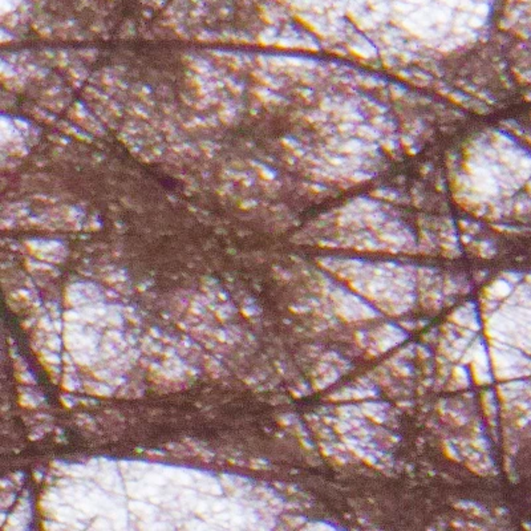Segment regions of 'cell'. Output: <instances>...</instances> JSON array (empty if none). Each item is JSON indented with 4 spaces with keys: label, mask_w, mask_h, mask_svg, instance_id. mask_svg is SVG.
Masks as SVG:
<instances>
[{
    "label": "cell",
    "mask_w": 531,
    "mask_h": 531,
    "mask_svg": "<svg viewBox=\"0 0 531 531\" xmlns=\"http://www.w3.org/2000/svg\"><path fill=\"white\" fill-rule=\"evenodd\" d=\"M452 319L457 324L468 327V328H478L479 326L478 320H477V316L474 314V310H470V308H466V307H462L461 310L454 312V315L452 316Z\"/></svg>",
    "instance_id": "cell-1"
},
{
    "label": "cell",
    "mask_w": 531,
    "mask_h": 531,
    "mask_svg": "<svg viewBox=\"0 0 531 531\" xmlns=\"http://www.w3.org/2000/svg\"><path fill=\"white\" fill-rule=\"evenodd\" d=\"M154 488L149 486L145 483V481L142 482H129L126 485V492L129 494L130 497L136 498V499H142L145 497H153L154 494H157V490H153Z\"/></svg>",
    "instance_id": "cell-2"
},
{
    "label": "cell",
    "mask_w": 531,
    "mask_h": 531,
    "mask_svg": "<svg viewBox=\"0 0 531 531\" xmlns=\"http://www.w3.org/2000/svg\"><path fill=\"white\" fill-rule=\"evenodd\" d=\"M129 507H130V510L133 512H136L137 515H139V517L142 518H148V517H152V515H154L156 514V509L154 507H152L150 505H148V503H145L142 502V501H136V502H130L129 503Z\"/></svg>",
    "instance_id": "cell-3"
},
{
    "label": "cell",
    "mask_w": 531,
    "mask_h": 531,
    "mask_svg": "<svg viewBox=\"0 0 531 531\" xmlns=\"http://www.w3.org/2000/svg\"><path fill=\"white\" fill-rule=\"evenodd\" d=\"M144 481L145 482L150 483V485H157V486H159V485H165V483L168 482V479H166V475H165V474L156 473V472L145 473Z\"/></svg>",
    "instance_id": "cell-4"
},
{
    "label": "cell",
    "mask_w": 531,
    "mask_h": 531,
    "mask_svg": "<svg viewBox=\"0 0 531 531\" xmlns=\"http://www.w3.org/2000/svg\"><path fill=\"white\" fill-rule=\"evenodd\" d=\"M48 345L51 347V348H53V350H60V345H61V343H60V340H59L58 336H49L48 337Z\"/></svg>",
    "instance_id": "cell-5"
},
{
    "label": "cell",
    "mask_w": 531,
    "mask_h": 531,
    "mask_svg": "<svg viewBox=\"0 0 531 531\" xmlns=\"http://www.w3.org/2000/svg\"><path fill=\"white\" fill-rule=\"evenodd\" d=\"M65 317H67V320L77 321L79 319H80V315L76 314V312H67V314H65Z\"/></svg>",
    "instance_id": "cell-6"
},
{
    "label": "cell",
    "mask_w": 531,
    "mask_h": 531,
    "mask_svg": "<svg viewBox=\"0 0 531 531\" xmlns=\"http://www.w3.org/2000/svg\"><path fill=\"white\" fill-rule=\"evenodd\" d=\"M47 361H48V363L59 364V357L58 356H53V354H49V356H47Z\"/></svg>",
    "instance_id": "cell-7"
}]
</instances>
